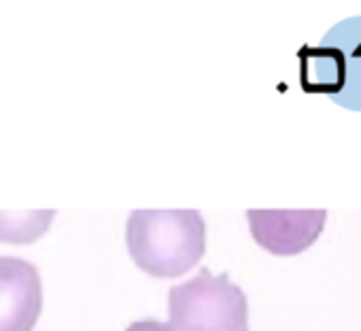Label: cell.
Returning <instances> with one entry per match:
<instances>
[{
    "instance_id": "obj_1",
    "label": "cell",
    "mask_w": 361,
    "mask_h": 331,
    "mask_svg": "<svg viewBox=\"0 0 361 331\" xmlns=\"http://www.w3.org/2000/svg\"><path fill=\"white\" fill-rule=\"evenodd\" d=\"M198 211H136L128 219V249L140 270L157 278L185 274L204 253Z\"/></svg>"
},
{
    "instance_id": "obj_2",
    "label": "cell",
    "mask_w": 361,
    "mask_h": 331,
    "mask_svg": "<svg viewBox=\"0 0 361 331\" xmlns=\"http://www.w3.org/2000/svg\"><path fill=\"white\" fill-rule=\"evenodd\" d=\"M168 316L174 331H249V306L240 287L226 274L200 270L168 293Z\"/></svg>"
},
{
    "instance_id": "obj_3",
    "label": "cell",
    "mask_w": 361,
    "mask_h": 331,
    "mask_svg": "<svg viewBox=\"0 0 361 331\" xmlns=\"http://www.w3.org/2000/svg\"><path fill=\"white\" fill-rule=\"evenodd\" d=\"M251 234L257 244L274 255H298L321 236L325 211H249Z\"/></svg>"
},
{
    "instance_id": "obj_4",
    "label": "cell",
    "mask_w": 361,
    "mask_h": 331,
    "mask_svg": "<svg viewBox=\"0 0 361 331\" xmlns=\"http://www.w3.org/2000/svg\"><path fill=\"white\" fill-rule=\"evenodd\" d=\"M41 306L39 270L18 257H0V331H32Z\"/></svg>"
},
{
    "instance_id": "obj_5",
    "label": "cell",
    "mask_w": 361,
    "mask_h": 331,
    "mask_svg": "<svg viewBox=\"0 0 361 331\" xmlns=\"http://www.w3.org/2000/svg\"><path fill=\"white\" fill-rule=\"evenodd\" d=\"M54 217H56L54 211H45V213H0V242L30 244L35 238L45 234V230Z\"/></svg>"
},
{
    "instance_id": "obj_6",
    "label": "cell",
    "mask_w": 361,
    "mask_h": 331,
    "mask_svg": "<svg viewBox=\"0 0 361 331\" xmlns=\"http://www.w3.org/2000/svg\"><path fill=\"white\" fill-rule=\"evenodd\" d=\"M126 331H174V329L159 320H138V323H132Z\"/></svg>"
}]
</instances>
